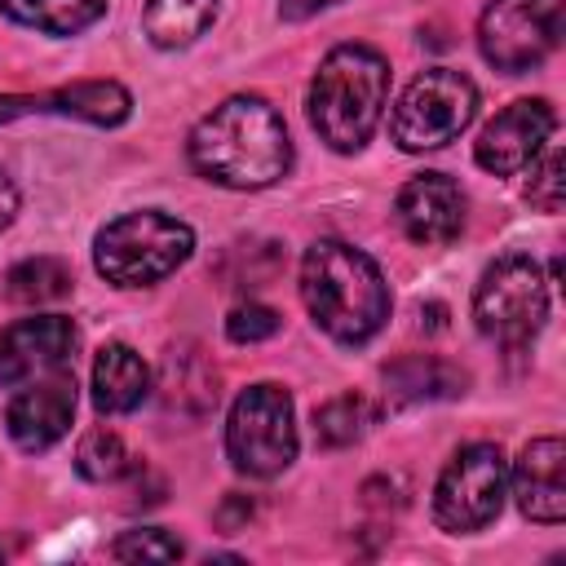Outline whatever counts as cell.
Returning <instances> with one entry per match:
<instances>
[{
  "label": "cell",
  "instance_id": "83f0119b",
  "mask_svg": "<svg viewBox=\"0 0 566 566\" xmlns=\"http://www.w3.org/2000/svg\"><path fill=\"white\" fill-rule=\"evenodd\" d=\"M40 106H44V97H18V93H0V124L18 119V115H27V111H40Z\"/></svg>",
  "mask_w": 566,
  "mask_h": 566
},
{
  "label": "cell",
  "instance_id": "7402d4cb",
  "mask_svg": "<svg viewBox=\"0 0 566 566\" xmlns=\"http://www.w3.org/2000/svg\"><path fill=\"white\" fill-rule=\"evenodd\" d=\"M371 424V407L363 394H336L327 398L318 411H314V438L318 447L327 451H340V447H354Z\"/></svg>",
  "mask_w": 566,
  "mask_h": 566
},
{
  "label": "cell",
  "instance_id": "f546056e",
  "mask_svg": "<svg viewBox=\"0 0 566 566\" xmlns=\"http://www.w3.org/2000/svg\"><path fill=\"white\" fill-rule=\"evenodd\" d=\"M13 217H18V186H13L9 172L0 168V230H4Z\"/></svg>",
  "mask_w": 566,
  "mask_h": 566
},
{
  "label": "cell",
  "instance_id": "9a60e30c",
  "mask_svg": "<svg viewBox=\"0 0 566 566\" xmlns=\"http://www.w3.org/2000/svg\"><path fill=\"white\" fill-rule=\"evenodd\" d=\"M159 402L164 411H177L186 420H199L217 407V371L199 345H168L159 367Z\"/></svg>",
  "mask_w": 566,
  "mask_h": 566
},
{
  "label": "cell",
  "instance_id": "7a4b0ae2",
  "mask_svg": "<svg viewBox=\"0 0 566 566\" xmlns=\"http://www.w3.org/2000/svg\"><path fill=\"white\" fill-rule=\"evenodd\" d=\"M301 301L336 345H367L389 318L380 265L340 239H318L301 256Z\"/></svg>",
  "mask_w": 566,
  "mask_h": 566
},
{
  "label": "cell",
  "instance_id": "d6986e66",
  "mask_svg": "<svg viewBox=\"0 0 566 566\" xmlns=\"http://www.w3.org/2000/svg\"><path fill=\"white\" fill-rule=\"evenodd\" d=\"M217 18V0H150L142 27L155 49H186L195 44Z\"/></svg>",
  "mask_w": 566,
  "mask_h": 566
},
{
  "label": "cell",
  "instance_id": "ffe728a7",
  "mask_svg": "<svg viewBox=\"0 0 566 566\" xmlns=\"http://www.w3.org/2000/svg\"><path fill=\"white\" fill-rule=\"evenodd\" d=\"M0 9L40 35H80L106 13V0H0Z\"/></svg>",
  "mask_w": 566,
  "mask_h": 566
},
{
  "label": "cell",
  "instance_id": "8992f818",
  "mask_svg": "<svg viewBox=\"0 0 566 566\" xmlns=\"http://www.w3.org/2000/svg\"><path fill=\"white\" fill-rule=\"evenodd\" d=\"M226 455L248 478H274L296 460V411L283 385H248L226 420Z\"/></svg>",
  "mask_w": 566,
  "mask_h": 566
},
{
  "label": "cell",
  "instance_id": "30bf717a",
  "mask_svg": "<svg viewBox=\"0 0 566 566\" xmlns=\"http://www.w3.org/2000/svg\"><path fill=\"white\" fill-rule=\"evenodd\" d=\"M553 128H557V111L544 97H522L504 106L495 119H486V128L473 142V159L495 177H513L548 146Z\"/></svg>",
  "mask_w": 566,
  "mask_h": 566
},
{
  "label": "cell",
  "instance_id": "277c9868",
  "mask_svg": "<svg viewBox=\"0 0 566 566\" xmlns=\"http://www.w3.org/2000/svg\"><path fill=\"white\" fill-rule=\"evenodd\" d=\"M195 252V230L159 208L124 212L93 239V265L115 287H150Z\"/></svg>",
  "mask_w": 566,
  "mask_h": 566
},
{
  "label": "cell",
  "instance_id": "7c38bea8",
  "mask_svg": "<svg viewBox=\"0 0 566 566\" xmlns=\"http://www.w3.org/2000/svg\"><path fill=\"white\" fill-rule=\"evenodd\" d=\"M75 420V380L62 371L53 376H40L31 385H18V394L9 398V411H4V424H9V438L18 451H49L57 438H66Z\"/></svg>",
  "mask_w": 566,
  "mask_h": 566
},
{
  "label": "cell",
  "instance_id": "ba28073f",
  "mask_svg": "<svg viewBox=\"0 0 566 566\" xmlns=\"http://www.w3.org/2000/svg\"><path fill=\"white\" fill-rule=\"evenodd\" d=\"M509 491V460L495 442H469L460 447L433 486V522L447 535L482 531L500 517Z\"/></svg>",
  "mask_w": 566,
  "mask_h": 566
},
{
  "label": "cell",
  "instance_id": "e0dca14e",
  "mask_svg": "<svg viewBox=\"0 0 566 566\" xmlns=\"http://www.w3.org/2000/svg\"><path fill=\"white\" fill-rule=\"evenodd\" d=\"M385 385L394 402H433V398H455L464 394L469 376L455 363H442L433 354H407L385 367Z\"/></svg>",
  "mask_w": 566,
  "mask_h": 566
},
{
  "label": "cell",
  "instance_id": "5bb4252c",
  "mask_svg": "<svg viewBox=\"0 0 566 566\" xmlns=\"http://www.w3.org/2000/svg\"><path fill=\"white\" fill-rule=\"evenodd\" d=\"M513 495H517V509L539 522V526H557L566 517V447L557 433L548 438H535L522 447L513 473Z\"/></svg>",
  "mask_w": 566,
  "mask_h": 566
},
{
  "label": "cell",
  "instance_id": "4316f807",
  "mask_svg": "<svg viewBox=\"0 0 566 566\" xmlns=\"http://www.w3.org/2000/svg\"><path fill=\"white\" fill-rule=\"evenodd\" d=\"M248 522H252V500L239 495V491H230V495L221 500V509H217V526H221L226 535H234V531H243Z\"/></svg>",
  "mask_w": 566,
  "mask_h": 566
},
{
  "label": "cell",
  "instance_id": "9c48e42d",
  "mask_svg": "<svg viewBox=\"0 0 566 566\" xmlns=\"http://www.w3.org/2000/svg\"><path fill=\"white\" fill-rule=\"evenodd\" d=\"M557 44H562V0H486L478 18V49L504 75H522L539 66Z\"/></svg>",
  "mask_w": 566,
  "mask_h": 566
},
{
  "label": "cell",
  "instance_id": "d4e9b609",
  "mask_svg": "<svg viewBox=\"0 0 566 566\" xmlns=\"http://www.w3.org/2000/svg\"><path fill=\"white\" fill-rule=\"evenodd\" d=\"M566 159L562 150H548L535 168H531V181H526V199L539 208V212H562L566 203Z\"/></svg>",
  "mask_w": 566,
  "mask_h": 566
},
{
  "label": "cell",
  "instance_id": "3957f363",
  "mask_svg": "<svg viewBox=\"0 0 566 566\" xmlns=\"http://www.w3.org/2000/svg\"><path fill=\"white\" fill-rule=\"evenodd\" d=\"M385 102L389 62L367 44H336L310 80V124L340 155L363 150L385 115Z\"/></svg>",
  "mask_w": 566,
  "mask_h": 566
},
{
  "label": "cell",
  "instance_id": "8fae6325",
  "mask_svg": "<svg viewBox=\"0 0 566 566\" xmlns=\"http://www.w3.org/2000/svg\"><path fill=\"white\" fill-rule=\"evenodd\" d=\"M75 323L62 314H35L18 318L13 327L0 332V385L18 389L40 376H53L71 363L75 354Z\"/></svg>",
  "mask_w": 566,
  "mask_h": 566
},
{
  "label": "cell",
  "instance_id": "cb8c5ba5",
  "mask_svg": "<svg viewBox=\"0 0 566 566\" xmlns=\"http://www.w3.org/2000/svg\"><path fill=\"white\" fill-rule=\"evenodd\" d=\"M181 553H186L181 539L168 535L164 526H137L111 544V557H119V562H177Z\"/></svg>",
  "mask_w": 566,
  "mask_h": 566
},
{
  "label": "cell",
  "instance_id": "484cf974",
  "mask_svg": "<svg viewBox=\"0 0 566 566\" xmlns=\"http://www.w3.org/2000/svg\"><path fill=\"white\" fill-rule=\"evenodd\" d=\"M274 332H279V314L270 305H261V301H243V305H234L226 314V336L234 345H261Z\"/></svg>",
  "mask_w": 566,
  "mask_h": 566
},
{
  "label": "cell",
  "instance_id": "ac0fdd59",
  "mask_svg": "<svg viewBox=\"0 0 566 566\" xmlns=\"http://www.w3.org/2000/svg\"><path fill=\"white\" fill-rule=\"evenodd\" d=\"M44 106H49V111H57V115H75V119H88V124L115 128V124H124V119H128L133 97H128V88H124V84H115V80H75V84H66V88L49 93V97H44Z\"/></svg>",
  "mask_w": 566,
  "mask_h": 566
},
{
  "label": "cell",
  "instance_id": "4fadbf2b",
  "mask_svg": "<svg viewBox=\"0 0 566 566\" xmlns=\"http://www.w3.org/2000/svg\"><path fill=\"white\" fill-rule=\"evenodd\" d=\"M394 221L398 230L420 243V248H442L464 230V195L451 177L442 172H420L411 177L398 199H394Z\"/></svg>",
  "mask_w": 566,
  "mask_h": 566
},
{
  "label": "cell",
  "instance_id": "44dd1931",
  "mask_svg": "<svg viewBox=\"0 0 566 566\" xmlns=\"http://www.w3.org/2000/svg\"><path fill=\"white\" fill-rule=\"evenodd\" d=\"M71 287H75L71 265L57 256H27L4 274V296L18 305H53L66 301Z\"/></svg>",
  "mask_w": 566,
  "mask_h": 566
},
{
  "label": "cell",
  "instance_id": "52a82bcc",
  "mask_svg": "<svg viewBox=\"0 0 566 566\" xmlns=\"http://www.w3.org/2000/svg\"><path fill=\"white\" fill-rule=\"evenodd\" d=\"M544 318H548V279L531 256L509 252L495 265H486V274L473 287V323L482 336L522 349L544 327Z\"/></svg>",
  "mask_w": 566,
  "mask_h": 566
},
{
  "label": "cell",
  "instance_id": "6da1fadb",
  "mask_svg": "<svg viewBox=\"0 0 566 566\" xmlns=\"http://www.w3.org/2000/svg\"><path fill=\"white\" fill-rule=\"evenodd\" d=\"M186 155H190V168L212 186L265 190L287 177L292 137L283 115L265 97L234 93L190 128Z\"/></svg>",
  "mask_w": 566,
  "mask_h": 566
},
{
  "label": "cell",
  "instance_id": "f1b7e54d",
  "mask_svg": "<svg viewBox=\"0 0 566 566\" xmlns=\"http://www.w3.org/2000/svg\"><path fill=\"white\" fill-rule=\"evenodd\" d=\"M327 4H336V0H279V13H283L287 22H301V18H314V13L327 9Z\"/></svg>",
  "mask_w": 566,
  "mask_h": 566
},
{
  "label": "cell",
  "instance_id": "2e32d148",
  "mask_svg": "<svg viewBox=\"0 0 566 566\" xmlns=\"http://www.w3.org/2000/svg\"><path fill=\"white\" fill-rule=\"evenodd\" d=\"M146 394H150V367L142 363V354L124 340L102 345L93 358V407L102 416H124L137 411Z\"/></svg>",
  "mask_w": 566,
  "mask_h": 566
},
{
  "label": "cell",
  "instance_id": "603a6c76",
  "mask_svg": "<svg viewBox=\"0 0 566 566\" xmlns=\"http://www.w3.org/2000/svg\"><path fill=\"white\" fill-rule=\"evenodd\" d=\"M133 469L128 460V447L115 429H88L75 447V473L84 482H119L124 473Z\"/></svg>",
  "mask_w": 566,
  "mask_h": 566
},
{
  "label": "cell",
  "instance_id": "5b68a950",
  "mask_svg": "<svg viewBox=\"0 0 566 566\" xmlns=\"http://www.w3.org/2000/svg\"><path fill=\"white\" fill-rule=\"evenodd\" d=\"M478 115V88L464 71L451 66H429L420 71L402 97L389 111V137L420 155V150H438L447 142H455Z\"/></svg>",
  "mask_w": 566,
  "mask_h": 566
}]
</instances>
